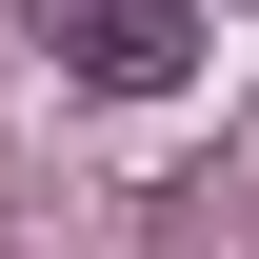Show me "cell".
I'll return each instance as SVG.
<instances>
[{"label": "cell", "instance_id": "obj_1", "mask_svg": "<svg viewBox=\"0 0 259 259\" xmlns=\"http://www.w3.org/2000/svg\"><path fill=\"white\" fill-rule=\"evenodd\" d=\"M60 60H80L100 100H160V80L199 60V20H180V0H80V20H60Z\"/></svg>", "mask_w": 259, "mask_h": 259}]
</instances>
